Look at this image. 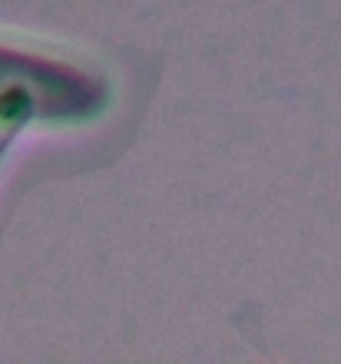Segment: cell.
Here are the masks:
<instances>
[{
  "label": "cell",
  "instance_id": "cell-1",
  "mask_svg": "<svg viewBox=\"0 0 341 364\" xmlns=\"http://www.w3.org/2000/svg\"><path fill=\"white\" fill-rule=\"evenodd\" d=\"M10 90H30L40 106V126L63 129L93 123L113 103V90L103 73L43 50L0 40V96Z\"/></svg>",
  "mask_w": 341,
  "mask_h": 364
},
{
  "label": "cell",
  "instance_id": "cell-2",
  "mask_svg": "<svg viewBox=\"0 0 341 364\" xmlns=\"http://www.w3.org/2000/svg\"><path fill=\"white\" fill-rule=\"evenodd\" d=\"M33 123H40V106L30 90H10L0 96V166L7 163L14 143Z\"/></svg>",
  "mask_w": 341,
  "mask_h": 364
}]
</instances>
